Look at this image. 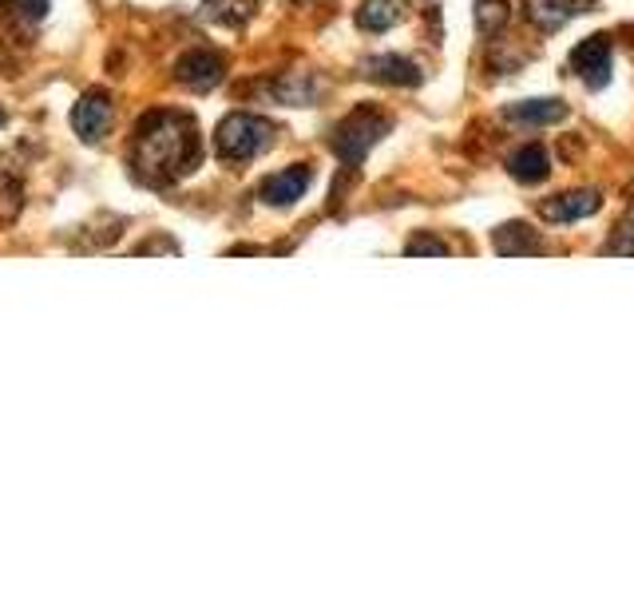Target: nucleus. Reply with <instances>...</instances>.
Wrapping results in <instances>:
<instances>
[{
	"instance_id": "obj_18",
	"label": "nucleus",
	"mask_w": 634,
	"mask_h": 595,
	"mask_svg": "<svg viewBox=\"0 0 634 595\" xmlns=\"http://www.w3.org/2000/svg\"><path fill=\"white\" fill-rule=\"evenodd\" d=\"M48 4H52V0H9L4 9H9L12 17H20V20H40L44 12H48Z\"/></svg>"
},
{
	"instance_id": "obj_6",
	"label": "nucleus",
	"mask_w": 634,
	"mask_h": 595,
	"mask_svg": "<svg viewBox=\"0 0 634 595\" xmlns=\"http://www.w3.org/2000/svg\"><path fill=\"white\" fill-rule=\"evenodd\" d=\"M175 79L195 91H210L218 79H222V56H215V52H207V48L187 52V56L175 64Z\"/></svg>"
},
{
	"instance_id": "obj_19",
	"label": "nucleus",
	"mask_w": 634,
	"mask_h": 595,
	"mask_svg": "<svg viewBox=\"0 0 634 595\" xmlns=\"http://www.w3.org/2000/svg\"><path fill=\"white\" fill-rule=\"evenodd\" d=\"M408 255H445V247L433 242V238H413V242H408Z\"/></svg>"
},
{
	"instance_id": "obj_1",
	"label": "nucleus",
	"mask_w": 634,
	"mask_h": 595,
	"mask_svg": "<svg viewBox=\"0 0 634 595\" xmlns=\"http://www.w3.org/2000/svg\"><path fill=\"white\" fill-rule=\"evenodd\" d=\"M198 163V136L195 119L178 111H155L143 119L135 139V171L147 183H167V178L187 175Z\"/></svg>"
},
{
	"instance_id": "obj_14",
	"label": "nucleus",
	"mask_w": 634,
	"mask_h": 595,
	"mask_svg": "<svg viewBox=\"0 0 634 595\" xmlns=\"http://www.w3.org/2000/svg\"><path fill=\"white\" fill-rule=\"evenodd\" d=\"M277 99L282 104H297V108H309L317 99V91H321V84H317L314 76H286V79H277Z\"/></svg>"
},
{
	"instance_id": "obj_17",
	"label": "nucleus",
	"mask_w": 634,
	"mask_h": 595,
	"mask_svg": "<svg viewBox=\"0 0 634 595\" xmlns=\"http://www.w3.org/2000/svg\"><path fill=\"white\" fill-rule=\"evenodd\" d=\"M476 20H480V29H484V32H495L507 20V4H504V0H480Z\"/></svg>"
},
{
	"instance_id": "obj_20",
	"label": "nucleus",
	"mask_w": 634,
	"mask_h": 595,
	"mask_svg": "<svg viewBox=\"0 0 634 595\" xmlns=\"http://www.w3.org/2000/svg\"><path fill=\"white\" fill-rule=\"evenodd\" d=\"M0 123H4V111H0Z\"/></svg>"
},
{
	"instance_id": "obj_15",
	"label": "nucleus",
	"mask_w": 634,
	"mask_h": 595,
	"mask_svg": "<svg viewBox=\"0 0 634 595\" xmlns=\"http://www.w3.org/2000/svg\"><path fill=\"white\" fill-rule=\"evenodd\" d=\"M357 24L369 32L389 29V24H396V4L393 0H365V4L357 9Z\"/></svg>"
},
{
	"instance_id": "obj_12",
	"label": "nucleus",
	"mask_w": 634,
	"mask_h": 595,
	"mask_svg": "<svg viewBox=\"0 0 634 595\" xmlns=\"http://www.w3.org/2000/svg\"><path fill=\"white\" fill-rule=\"evenodd\" d=\"M527 17H532L539 29L555 32L575 17V9H571V0H527Z\"/></svg>"
},
{
	"instance_id": "obj_13",
	"label": "nucleus",
	"mask_w": 634,
	"mask_h": 595,
	"mask_svg": "<svg viewBox=\"0 0 634 595\" xmlns=\"http://www.w3.org/2000/svg\"><path fill=\"white\" fill-rule=\"evenodd\" d=\"M254 9H258V0H207V4H203V12H207L210 20L230 24V29L247 24V20L254 17Z\"/></svg>"
},
{
	"instance_id": "obj_3",
	"label": "nucleus",
	"mask_w": 634,
	"mask_h": 595,
	"mask_svg": "<svg viewBox=\"0 0 634 595\" xmlns=\"http://www.w3.org/2000/svg\"><path fill=\"white\" fill-rule=\"evenodd\" d=\"M389 131V119L385 116H373V111H353V116L334 131V151L346 163H361L369 155L376 139Z\"/></svg>"
},
{
	"instance_id": "obj_10",
	"label": "nucleus",
	"mask_w": 634,
	"mask_h": 595,
	"mask_svg": "<svg viewBox=\"0 0 634 595\" xmlns=\"http://www.w3.org/2000/svg\"><path fill=\"white\" fill-rule=\"evenodd\" d=\"M507 167H512V175L520 178V183H539V178H547V171H551V159H547L544 143H527V148L515 151Z\"/></svg>"
},
{
	"instance_id": "obj_4",
	"label": "nucleus",
	"mask_w": 634,
	"mask_h": 595,
	"mask_svg": "<svg viewBox=\"0 0 634 595\" xmlns=\"http://www.w3.org/2000/svg\"><path fill=\"white\" fill-rule=\"evenodd\" d=\"M72 128L84 143H99L111 131V99L103 91H88L72 111Z\"/></svg>"
},
{
	"instance_id": "obj_5",
	"label": "nucleus",
	"mask_w": 634,
	"mask_h": 595,
	"mask_svg": "<svg viewBox=\"0 0 634 595\" xmlns=\"http://www.w3.org/2000/svg\"><path fill=\"white\" fill-rule=\"evenodd\" d=\"M571 64L591 88H606V84H611V40L606 36L583 40V44L571 52Z\"/></svg>"
},
{
	"instance_id": "obj_7",
	"label": "nucleus",
	"mask_w": 634,
	"mask_h": 595,
	"mask_svg": "<svg viewBox=\"0 0 634 595\" xmlns=\"http://www.w3.org/2000/svg\"><path fill=\"white\" fill-rule=\"evenodd\" d=\"M309 183H314V175H309V167H289V171H277V175H270L266 183H262V203H270V207H294L297 198L306 195Z\"/></svg>"
},
{
	"instance_id": "obj_2",
	"label": "nucleus",
	"mask_w": 634,
	"mask_h": 595,
	"mask_svg": "<svg viewBox=\"0 0 634 595\" xmlns=\"http://www.w3.org/2000/svg\"><path fill=\"white\" fill-rule=\"evenodd\" d=\"M270 139H274V128H270L266 119L258 116H230L218 123V155L227 159V163H247V159L262 155L270 148Z\"/></svg>"
},
{
	"instance_id": "obj_9",
	"label": "nucleus",
	"mask_w": 634,
	"mask_h": 595,
	"mask_svg": "<svg viewBox=\"0 0 634 595\" xmlns=\"http://www.w3.org/2000/svg\"><path fill=\"white\" fill-rule=\"evenodd\" d=\"M365 72L373 79H381V84H405V88L420 84V68H416V64H408V60H401V56H373V60H365Z\"/></svg>"
},
{
	"instance_id": "obj_11",
	"label": "nucleus",
	"mask_w": 634,
	"mask_h": 595,
	"mask_svg": "<svg viewBox=\"0 0 634 595\" xmlns=\"http://www.w3.org/2000/svg\"><path fill=\"white\" fill-rule=\"evenodd\" d=\"M504 116L515 119V123H559L567 116V104H559V99H524V104H512Z\"/></svg>"
},
{
	"instance_id": "obj_16",
	"label": "nucleus",
	"mask_w": 634,
	"mask_h": 595,
	"mask_svg": "<svg viewBox=\"0 0 634 595\" xmlns=\"http://www.w3.org/2000/svg\"><path fill=\"white\" fill-rule=\"evenodd\" d=\"M495 242H500V255H535L539 250V242L527 238V227H504Z\"/></svg>"
},
{
	"instance_id": "obj_8",
	"label": "nucleus",
	"mask_w": 634,
	"mask_h": 595,
	"mask_svg": "<svg viewBox=\"0 0 634 595\" xmlns=\"http://www.w3.org/2000/svg\"><path fill=\"white\" fill-rule=\"evenodd\" d=\"M599 210V195L594 191H571V195H559L551 203H544V215L555 223H571V218H587Z\"/></svg>"
}]
</instances>
